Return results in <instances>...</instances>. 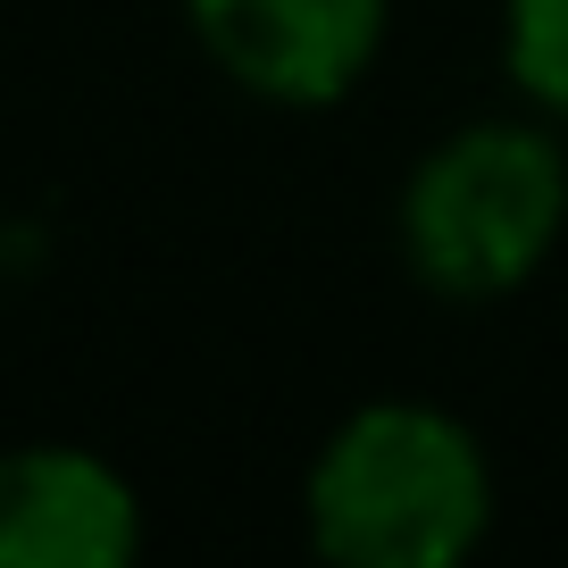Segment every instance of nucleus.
Returning a JSON list of instances; mask_svg holds the SVG:
<instances>
[{"label": "nucleus", "mask_w": 568, "mask_h": 568, "mask_svg": "<svg viewBox=\"0 0 568 568\" xmlns=\"http://www.w3.org/2000/svg\"><path fill=\"white\" fill-rule=\"evenodd\" d=\"M494 51L510 101L568 125V0H494Z\"/></svg>", "instance_id": "obj_5"}, {"label": "nucleus", "mask_w": 568, "mask_h": 568, "mask_svg": "<svg viewBox=\"0 0 568 568\" xmlns=\"http://www.w3.org/2000/svg\"><path fill=\"white\" fill-rule=\"evenodd\" d=\"M494 510L485 435L418 393L343 409L302 477V535L335 568H460L485 551Z\"/></svg>", "instance_id": "obj_1"}, {"label": "nucleus", "mask_w": 568, "mask_h": 568, "mask_svg": "<svg viewBox=\"0 0 568 568\" xmlns=\"http://www.w3.org/2000/svg\"><path fill=\"white\" fill-rule=\"evenodd\" d=\"M568 234V125L544 109L460 118L409 160L393 193V251L418 293L494 310L527 293Z\"/></svg>", "instance_id": "obj_2"}, {"label": "nucleus", "mask_w": 568, "mask_h": 568, "mask_svg": "<svg viewBox=\"0 0 568 568\" xmlns=\"http://www.w3.org/2000/svg\"><path fill=\"white\" fill-rule=\"evenodd\" d=\"M142 551V494L84 444L0 452V568H125Z\"/></svg>", "instance_id": "obj_4"}, {"label": "nucleus", "mask_w": 568, "mask_h": 568, "mask_svg": "<svg viewBox=\"0 0 568 568\" xmlns=\"http://www.w3.org/2000/svg\"><path fill=\"white\" fill-rule=\"evenodd\" d=\"M201 59L267 109H335L376 75L393 0H184Z\"/></svg>", "instance_id": "obj_3"}]
</instances>
